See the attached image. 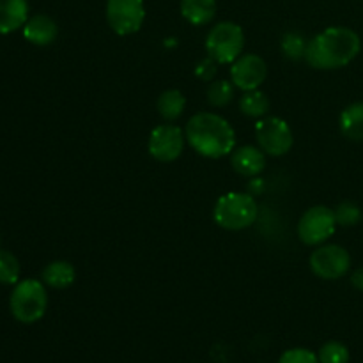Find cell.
Here are the masks:
<instances>
[{
    "label": "cell",
    "mask_w": 363,
    "mask_h": 363,
    "mask_svg": "<svg viewBox=\"0 0 363 363\" xmlns=\"http://www.w3.org/2000/svg\"><path fill=\"white\" fill-rule=\"evenodd\" d=\"M362 39L347 27H328L308 41L305 60L314 69H340L357 59Z\"/></svg>",
    "instance_id": "obj_1"
},
{
    "label": "cell",
    "mask_w": 363,
    "mask_h": 363,
    "mask_svg": "<svg viewBox=\"0 0 363 363\" xmlns=\"http://www.w3.org/2000/svg\"><path fill=\"white\" fill-rule=\"evenodd\" d=\"M184 135L197 155L218 160L236 149V133L225 117L213 112H199L188 119Z\"/></svg>",
    "instance_id": "obj_2"
},
{
    "label": "cell",
    "mask_w": 363,
    "mask_h": 363,
    "mask_svg": "<svg viewBox=\"0 0 363 363\" xmlns=\"http://www.w3.org/2000/svg\"><path fill=\"white\" fill-rule=\"evenodd\" d=\"M259 206L252 194L229 191L216 201L213 218L225 230H243L257 222Z\"/></svg>",
    "instance_id": "obj_3"
},
{
    "label": "cell",
    "mask_w": 363,
    "mask_h": 363,
    "mask_svg": "<svg viewBox=\"0 0 363 363\" xmlns=\"http://www.w3.org/2000/svg\"><path fill=\"white\" fill-rule=\"evenodd\" d=\"M11 314L23 325H32L43 319L48 308V293L43 280L25 279L14 286L9 298Z\"/></svg>",
    "instance_id": "obj_4"
},
{
    "label": "cell",
    "mask_w": 363,
    "mask_h": 363,
    "mask_svg": "<svg viewBox=\"0 0 363 363\" xmlns=\"http://www.w3.org/2000/svg\"><path fill=\"white\" fill-rule=\"evenodd\" d=\"M245 32L234 21H220L206 38V52L218 64H233L243 55Z\"/></svg>",
    "instance_id": "obj_5"
},
{
    "label": "cell",
    "mask_w": 363,
    "mask_h": 363,
    "mask_svg": "<svg viewBox=\"0 0 363 363\" xmlns=\"http://www.w3.org/2000/svg\"><path fill=\"white\" fill-rule=\"evenodd\" d=\"M335 229V211L328 206H312L298 222V238L308 247H319L333 236Z\"/></svg>",
    "instance_id": "obj_6"
},
{
    "label": "cell",
    "mask_w": 363,
    "mask_h": 363,
    "mask_svg": "<svg viewBox=\"0 0 363 363\" xmlns=\"http://www.w3.org/2000/svg\"><path fill=\"white\" fill-rule=\"evenodd\" d=\"M255 138L266 156H273V158L287 155L294 145V135L287 121L275 116H266L257 121Z\"/></svg>",
    "instance_id": "obj_7"
},
{
    "label": "cell",
    "mask_w": 363,
    "mask_h": 363,
    "mask_svg": "<svg viewBox=\"0 0 363 363\" xmlns=\"http://www.w3.org/2000/svg\"><path fill=\"white\" fill-rule=\"evenodd\" d=\"M312 273L323 280H339L350 272L351 255L340 245H319L308 259Z\"/></svg>",
    "instance_id": "obj_8"
},
{
    "label": "cell",
    "mask_w": 363,
    "mask_h": 363,
    "mask_svg": "<svg viewBox=\"0 0 363 363\" xmlns=\"http://www.w3.org/2000/svg\"><path fill=\"white\" fill-rule=\"evenodd\" d=\"M144 20V0H106V21L116 34H135L140 30Z\"/></svg>",
    "instance_id": "obj_9"
},
{
    "label": "cell",
    "mask_w": 363,
    "mask_h": 363,
    "mask_svg": "<svg viewBox=\"0 0 363 363\" xmlns=\"http://www.w3.org/2000/svg\"><path fill=\"white\" fill-rule=\"evenodd\" d=\"M186 135L176 124H162L151 131L147 140V151L162 163L176 162L184 151Z\"/></svg>",
    "instance_id": "obj_10"
},
{
    "label": "cell",
    "mask_w": 363,
    "mask_h": 363,
    "mask_svg": "<svg viewBox=\"0 0 363 363\" xmlns=\"http://www.w3.org/2000/svg\"><path fill=\"white\" fill-rule=\"evenodd\" d=\"M268 78V64L255 53H243L230 64V82L240 91L259 89Z\"/></svg>",
    "instance_id": "obj_11"
},
{
    "label": "cell",
    "mask_w": 363,
    "mask_h": 363,
    "mask_svg": "<svg viewBox=\"0 0 363 363\" xmlns=\"http://www.w3.org/2000/svg\"><path fill=\"white\" fill-rule=\"evenodd\" d=\"M234 172L243 177H257L266 169V152L259 145H241L230 152Z\"/></svg>",
    "instance_id": "obj_12"
},
{
    "label": "cell",
    "mask_w": 363,
    "mask_h": 363,
    "mask_svg": "<svg viewBox=\"0 0 363 363\" xmlns=\"http://www.w3.org/2000/svg\"><path fill=\"white\" fill-rule=\"evenodd\" d=\"M23 38L27 39L30 45L35 46H48L59 35V27H57L55 20L50 18L48 14H35L27 20L23 25Z\"/></svg>",
    "instance_id": "obj_13"
},
{
    "label": "cell",
    "mask_w": 363,
    "mask_h": 363,
    "mask_svg": "<svg viewBox=\"0 0 363 363\" xmlns=\"http://www.w3.org/2000/svg\"><path fill=\"white\" fill-rule=\"evenodd\" d=\"M28 20L27 0H0V34H11Z\"/></svg>",
    "instance_id": "obj_14"
},
{
    "label": "cell",
    "mask_w": 363,
    "mask_h": 363,
    "mask_svg": "<svg viewBox=\"0 0 363 363\" xmlns=\"http://www.w3.org/2000/svg\"><path fill=\"white\" fill-rule=\"evenodd\" d=\"M41 280L52 289H67L77 280L74 266L67 261H53L43 269Z\"/></svg>",
    "instance_id": "obj_15"
},
{
    "label": "cell",
    "mask_w": 363,
    "mask_h": 363,
    "mask_svg": "<svg viewBox=\"0 0 363 363\" xmlns=\"http://www.w3.org/2000/svg\"><path fill=\"white\" fill-rule=\"evenodd\" d=\"M181 14L191 25H208L216 14V0H181Z\"/></svg>",
    "instance_id": "obj_16"
},
{
    "label": "cell",
    "mask_w": 363,
    "mask_h": 363,
    "mask_svg": "<svg viewBox=\"0 0 363 363\" xmlns=\"http://www.w3.org/2000/svg\"><path fill=\"white\" fill-rule=\"evenodd\" d=\"M339 128L346 138L363 142V101L347 105L339 117Z\"/></svg>",
    "instance_id": "obj_17"
},
{
    "label": "cell",
    "mask_w": 363,
    "mask_h": 363,
    "mask_svg": "<svg viewBox=\"0 0 363 363\" xmlns=\"http://www.w3.org/2000/svg\"><path fill=\"white\" fill-rule=\"evenodd\" d=\"M156 108H158V113L163 121L174 123L183 116L184 108H186V98L179 89H167L160 94Z\"/></svg>",
    "instance_id": "obj_18"
},
{
    "label": "cell",
    "mask_w": 363,
    "mask_h": 363,
    "mask_svg": "<svg viewBox=\"0 0 363 363\" xmlns=\"http://www.w3.org/2000/svg\"><path fill=\"white\" fill-rule=\"evenodd\" d=\"M240 110L252 119H262L269 112V98L261 89L245 91L240 98Z\"/></svg>",
    "instance_id": "obj_19"
},
{
    "label": "cell",
    "mask_w": 363,
    "mask_h": 363,
    "mask_svg": "<svg viewBox=\"0 0 363 363\" xmlns=\"http://www.w3.org/2000/svg\"><path fill=\"white\" fill-rule=\"evenodd\" d=\"M236 94V85L230 80H213L208 87V103L209 105L222 108L229 105Z\"/></svg>",
    "instance_id": "obj_20"
},
{
    "label": "cell",
    "mask_w": 363,
    "mask_h": 363,
    "mask_svg": "<svg viewBox=\"0 0 363 363\" xmlns=\"http://www.w3.org/2000/svg\"><path fill=\"white\" fill-rule=\"evenodd\" d=\"M20 261L16 255L0 248V284L4 286H16L20 282Z\"/></svg>",
    "instance_id": "obj_21"
},
{
    "label": "cell",
    "mask_w": 363,
    "mask_h": 363,
    "mask_svg": "<svg viewBox=\"0 0 363 363\" xmlns=\"http://www.w3.org/2000/svg\"><path fill=\"white\" fill-rule=\"evenodd\" d=\"M308 41H311V39H307L303 34H300V32H287V34L282 38L280 46H282V52L287 59L300 60V59H305V53H307V48H308Z\"/></svg>",
    "instance_id": "obj_22"
},
{
    "label": "cell",
    "mask_w": 363,
    "mask_h": 363,
    "mask_svg": "<svg viewBox=\"0 0 363 363\" xmlns=\"http://www.w3.org/2000/svg\"><path fill=\"white\" fill-rule=\"evenodd\" d=\"M319 363H350V350L339 340H328L318 351Z\"/></svg>",
    "instance_id": "obj_23"
},
{
    "label": "cell",
    "mask_w": 363,
    "mask_h": 363,
    "mask_svg": "<svg viewBox=\"0 0 363 363\" xmlns=\"http://www.w3.org/2000/svg\"><path fill=\"white\" fill-rule=\"evenodd\" d=\"M333 211H335L337 225L340 227H353L362 220V209L354 202H340Z\"/></svg>",
    "instance_id": "obj_24"
},
{
    "label": "cell",
    "mask_w": 363,
    "mask_h": 363,
    "mask_svg": "<svg viewBox=\"0 0 363 363\" xmlns=\"http://www.w3.org/2000/svg\"><path fill=\"white\" fill-rule=\"evenodd\" d=\"M277 363H319V358L318 354L312 353L311 350H305V347H293V350H287Z\"/></svg>",
    "instance_id": "obj_25"
},
{
    "label": "cell",
    "mask_w": 363,
    "mask_h": 363,
    "mask_svg": "<svg viewBox=\"0 0 363 363\" xmlns=\"http://www.w3.org/2000/svg\"><path fill=\"white\" fill-rule=\"evenodd\" d=\"M216 64L218 62H215L211 57H208V59L201 60V62L197 64V67H195V74H197L201 80L211 82L216 74Z\"/></svg>",
    "instance_id": "obj_26"
},
{
    "label": "cell",
    "mask_w": 363,
    "mask_h": 363,
    "mask_svg": "<svg viewBox=\"0 0 363 363\" xmlns=\"http://www.w3.org/2000/svg\"><path fill=\"white\" fill-rule=\"evenodd\" d=\"M266 184H264V179H261V177H250V183H248V194H252L255 197V195H261L262 191H264Z\"/></svg>",
    "instance_id": "obj_27"
},
{
    "label": "cell",
    "mask_w": 363,
    "mask_h": 363,
    "mask_svg": "<svg viewBox=\"0 0 363 363\" xmlns=\"http://www.w3.org/2000/svg\"><path fill=\"white\" fill-rule=\"evenodd\" d=\"M351 286L363 293V268L354 269L353 275H351Z\"/></svg>",
    "instance_id": "obj_28"
}]
</instances>
